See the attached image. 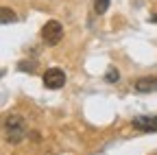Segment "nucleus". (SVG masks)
<instances>
[{
  "instance_id": "20e7f679",
  "label": "nucleus",
  "mask_w": 157,
  "mask_h": 155,
  "mask_svg": "<svg viewBox=\"0 0 157 155\" xmlns=\"http://www.w3.org/2000/svg\"><path fill=\"white\" fill-rule=\"evenodd\" d=\"M133 127L140 131H157V116H137L133 118Z\"/></svg>"
},
{
  "instance_id": "423d86ee",
  "label": "nucleus",
  "mask_w": 157,
  "mask_h": 155,
  "mask_svg": "<svg viewBox=\"0 0 157 155\" xmlns=\"http://www.w3.org/2000/svg\"><path fill=\"white\" fill-rule=\"evenodd\" d=\"M2 17H0V20H2V24H9V22H15V13L11 11V9H7V7H2Z\"/></svg>"
},
{
  "instance_id": "39448f33",
  "label": "nucleus",
  "mask_w": 157,
  "mask_h": 155,
  "mask_svg": "<svg viewBox=\"0 0 157 155\" xmlns=\"http://www.w3.org/2000/svg\"><path fill=\"white\" fill-rule=\"evenodd\" d=\"M107 9H109V0H94V11L98 15H103Z\"/></svg>"
},
{
  "instance_id": "0eeeda50",
  "label": "nucleus",
  "mask_w": 157,
  "mask_h": 155,
  "mask_svg": "<svg viewBox=\"0 0 157 155\" xmlns=\"http://www.w3.org/2000/svg\"><path fill=\"white\" fill-rule=\"evenodd\" d=\"M105 79H107V81H118V79H120V74H118V70H116V68H109Z\"/></svg>"
},
{
  "instance_id": "1a4fd4ad",
  "label": "nucleus",
  "mask_w": 157,
  "mask_h": 155,
  "mask_svg": "<svg viewBox=\"0 0 157 155\" xmlns=\"http://www.w3.org/2000/svg\"><path fill=\"white\" fill-rule=\"evenodd\" d=\"M151 22H157V13H153V15H151Z\"/></svg>"
},
{
  "instance_id": "7ed1b4c3",
  "label": "nucleus",
  "mask_w": 157,
  "mask_h": 155,
  "mask_svg": "<svg viewBox=\"0 0 157 155\" xmlns=\"http://www.w3.org/2000/svg\"><path fill=\"white\" fill-rule=\"evenodd\" d=\"M44 85L48 90H59L66 85V74L61 68H48L46 74H44Z\"/></svg>"
},
{
  "instance_id": "f03ea898",
  "label": "nucleus",
  "mask_w": 157,
  "mask_h": 155,
  "mask_svg": "<svg viewBox=\"0 0 157 155\" xmlns=\"http://www.w3.org/2000/svg\"><path fill=\"white\" fill-rule=\"evenodd\" d=\"M61 37H63V26L59 24L57 20H50V22L44 24V29H42V40H44V44L57 46L59 42H61Z\"/></svg>"
},
{
  "instance_id": "6e6552de",
  "label": "nucleus",
  "mask_w": 157,
  "mask_h": 155,
  "mask_svg": "<svg viewBox=\"0 0 157 155\" xmlns=\"http://www.w3.org/2000/svg\"><path fill=\"white\" fill-rule=\"evenodd\" d=\"M20 70H24V72H33L35 68H33V64H26V61H22V64H20Z\"/></svg>"
},
{
  "instance_id": "f257e3e1",
  "label": "nucleus",
  "mask_w": 157,
  "mask_h": 155,
  "mask_svg": "<svg viewBox=\"0 0 157 155\" xmlns=\"http://www.w3.org/2000/svg\"><path fill=\"white\" fill-rule=\"evenodd\" d=\"M2 131H5V140H7V142H11V144H20V142L26 138V133H29V125H26V120L22 118V116L9 114L7 118H5Z\"/></svg>"
}]
</instances>
